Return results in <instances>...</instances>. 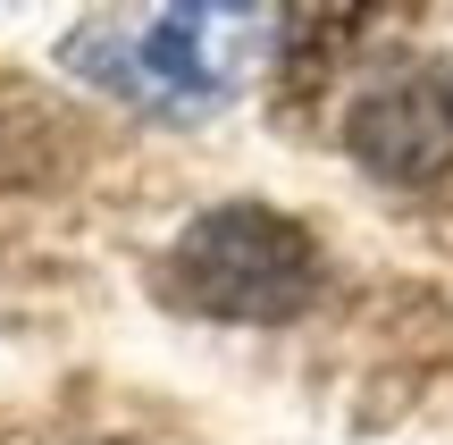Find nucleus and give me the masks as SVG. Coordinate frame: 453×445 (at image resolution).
Listing matches in <instances>:
<instances>
[{
  "label": "nucleus",
  "instance_id": "obj_1",
  "mask_svg": "<svg viewBox=\"0 0 453 445\" xmlns=\"http://www.w3.org/2000/svg\"><path fill=\"white\" fill-rule=\"evenodd\" d=\"M319 286H327L319 235L269 202H219V211L185 219V235L168 244V295L202 319L277 328V319H303Z\"/></svg>",
  "mask_w": 453,
  "mask_h": 445
},
{
  "label": "nucleus",
  "instance_id": "obj_2",
  "mask_svg": "<svg viewBox=\"0 0 453 445\" xmlns=\"http://www.w3.org/2000/svg\"><path fill=\"white\" fill-rule=\"evenodd\" d=\"M344 151L361 177L403 185V194L453 177V67H395L361 84L344 110Z\"/></svg>",
  "mask_w": 453,
  "mask_h": 445
}]
</instances>
